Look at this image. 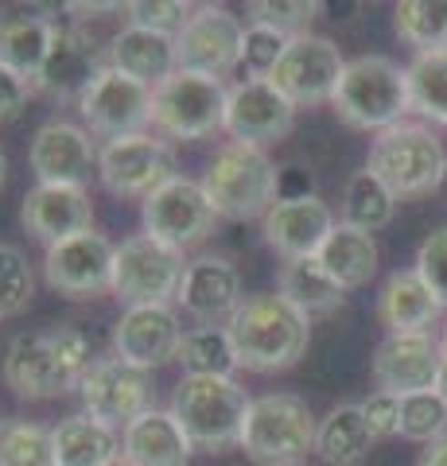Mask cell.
<instances>
[{
    "label": "cell",
    "instance_id": "cell-1",
    "mask_svg": "<svg viewBox=\"0 0 447 466\" xmlns=\"http://www.w3.org/2000/svg\"><path fill=\"white\" fill-rule=\"evenodd\" d=\"M229 342H234L238 366L249 373H284L292 370L311 342V319L296 311L280 291L241 299L229 315Z\"/></svg>",
    "mask_w": 447,
    "mask_h": 466
},
{
    "label": "cell",
    "instance_id": "cell-2",
    "mask_svg": "<svg viewBox=\"0 0 447 466\" xmlns=\"http://www.w3.org/2000/svg\"><path fill=\"white\" fill-rule=\"evenodd\" d=\"M203 191L218 218H229V222L265 218L280 198V167L257 144L229 140L214 152L203 175Z\"/></svg>",
    "mask_w": 447,
    "mask_h": 466
},
{
    "label": "cell",
    "instance_id": "cell-3",
    "mask_svg": "<svg viewBox=\"0 0 447 466\" xmlns=\"http://www.w3.org/2000/svg\"><path fill=\"white\" fill-rule=\"evenodd\" d=\"M335 113L350 128L366 133H385L412 113V90H409V66L393 63L385 55H362L346 63L342 82L335 90Z\"/></svg>",
    "mask_w": 447,
    "mask_h": 466
},
{
    "label": "cell",
    "instance_id": "cell-4",
    "mask_svg": "<svg viewBox=\"0 0 447 466\" xmlns=\"http://www.w3.org/2000/svg\"><path fill=\"white\" fill-rule=\"evenodd\" d=\"M366 171L378 175L397 198H424L447 183V152L432 128L401 121L373 137Z\"/></svg>",
    "mask_w": 447,
    "mask_h": 466
},
{
    "label": "cell",
    "instance_id": "cell-5",
    "mask_svg": "<svg viewBox=\"0 0 447 466\" xmlns=\"http://www.w3.org/2000/svg\"><path fill=\"white\" fill-rule=\"evenodd\" d=\"M315 431L320 424L304 397L265 392V397H253L249 412H245L241 447L261 466H296L308 451H315Z\"/></svg>",
    "mask_w": 447,
    "mask_h": 466
},
{
    "label": "cell",
    "instance_id": "cell-6",
    "mask_svg": "<svg viewBox=\"0 0 447 466\" xmlns=\"http://www.w3.org/2000/svg\"><path fill=\"white\" fill-rule=\"evenodd\" d=\"M249 404L253 397L234 377H183L171 397V416L183 424L195 447L222 451L229 443H241Z\"/></svg>",
    "mask_w": 447,
    "mask_h": 466
},
{
    "label": "cell",
    "instance_id": "cell-7",
    "mask_svg": "<svg viewBox=\"0 0 447 466\" xmlns=\"http://www.w3.org/2000/svg\"><path fill=\"white\" fill-rule=\"evenodd\" d=\"M229 86L222 78L176 70L152 94V128L171 140H207L226 128Z\"/></svg>",
    "mask_w": 447,
    "mask_h": 466
},
{
    "label": "cell",
    "instance_id": "cell-8",
    "mask_svg": "<svg viewBox=\"0 0 447 466\" xmlns=\"http://www.w3.org/2000/svg\"><path fill=\"white\" fill-rule=\"evenodd\" d=\"M187 260L179 249L137 233L117 245V260H113V296L125 308H168L179 296Z\"/></svg>",
    "mask_w": 447,
    "mask_h": 466
},
{
    "label": "cell",
    "instance_id": "cell-9",
    "mask_svg": "<svg viewBox=\"0 0 447 466\" xmlns=\"http://www.w3.org/2000/svg\"><path fill=\"white\" fill-rule=\"evenodd\" d=\"M214 218L218 214H214L203 183L187 179V175L168 179L160 191H152L140 207L144 233L171 245V249H179V253L207 238V233L214 229Z\"/></svg>",
    "mask_w": 447,
    "mask_h": 466
},
{
    "label": "cell",
    "instance_id": "cell-10",
    "mask_svg": "<svg viewBox=\"0 0 447 466\" xmlns=\"http://www.w3.org/2000/svg\"><path fill=\"white\" fill-rule=\"evenodd\" d=\"M113 260H117V245L106 233L86 229L51 245L43 257V280L66 299H90L113 291Z\"/></svg>",
    "mask_w": 447,
    "mask_h": 466
},
{
    "label": "cell",
    "instance_id": "cell-11",
    "mask_svg": "<svg viewBox=\"0 0 447 466\" xmlns=\"http://www.w3.org/2000/svg\"><path fill=\"white\" fill-rule=\"evenodd\" d=\"M97 179L121 198H148L168 179H176V156L152 133L106 140V148L97 152Z\"/></svg>",
    "mask_w": 447,
    "mask_h": 466
},
{
    "label": "cell",
    "instance_id": "cell-12",
    "mask_svg": "<svg viewBox=\"0 0 447 466\" xmlns=\"http://www.w3.org/2000/svg\"><path fill=\"white\" fill-rule=\"evenodd\" d=\"M152 86L121 75V70L106 66L102 75L90 82V90L78 97V113L90 125V133L106 140L137 137L152 125Z\"/></svg>",
    "mask_w": 447,
    "mask_h": 466
},
{
    "label": "cell",
    "instance_id": "cell-13",
    "mask_svg": "<svg viewBox=\"0 0 447 466\" xmlns=\"http://www.w3.org/2000/svg\"><path fill=\"white\" fill-rule=\"evenodd\" d=\"M342 55L327 35H296L288 43L284 58L277 63V70L269 75V82L292 101V106H323V101H335V90L342 82Z\"/></svg>",
    "mask_w": 447,
    "mask_h": 466
},
{
    "label": "cell",
    "instance_id": "cell-14",
    "mask_svg": "<svg viewBox=\"0 0 447 466\" xmlns=\"http://www.w3.org/2000/svg\"><path fill=\"white\" fill-rule=\"evenodd\" d=\"M78 397H82L86 416L117 428V424H133L140 412H148L152 385H148V373L144 370L128 366L117 354H109V358L90 361V370H86L78 381Z\"/></svg>",
    "mask_w": 447,
    "mask_h": 466
},
{
    "label": "cell",
    "instance_id": "cell-15",
    "mask_svg": "<svg viewBox=\"0 0 447 466\" xmlns=\"http://www.w3.org/2000/svg\"><path fill=\"white\" fill-rule=\"evenodd\" d=\"M241 39H245V27L234 12L222 5H198L187 27L176 35L179 70L226 78L241 63Z\"/></svg>",
    "mask_w": 447,
    "mask_h": 466
},
{
    "label": "cell",
    "instance_id": "cell-16",
    "mask_svg": "<svg viewBox=\"0 0 447 466\" xmlns=\"http://www.w3.org/2000/svg\"><path fill=\"white\" fill-rule=\"evenodd\" d=\"M106 66H109V43H102L94 32H86L82 24H59V35H55L51 58L43 66L36 90L78 106V97L90 90V82Z\"/></svg>",
    "mask_w": 447,
    "mask_h": 466
},
{
    "label": "cell",
    "instance_id": "cell-17",
    "mask_svg": "<svg viewBox=\"0 0 447 466\" xmlns=\"http://www.w3.org/2000/svg\"><path fill=\"white\" fill-rule=\"evenodd\" d=\"M292 121H296V106L269 78H245L238 86H229L226 133L238 144L265 148V144L292 133Z\"/></svg>",
    "mask_w": 447,
    "mask_h": 466
},
{
    "label": "cell",
    "instance_id": "cell-18",
    "mask_svg": "<svg viewBox=\"0 0 447 466\" xmlns=\"http://www.w3.org/2000/svg\"><path fill=\"white\" fill-rule=\"evenodd\" d=\"M443 366V346L432 339V330L424 334H385L381 346L373 350V381L385 392L397 397H412V392H428L440 381Z\"/></svg>",
    "mask_w": 447,
    "mask_h": 466
},
{
    "label": "cell",
    "instance_id": "cell-19",
    "mask_svg": "<svg viewBox=\"0 0 447 466\" xmlns=\"http://www.w3.org/2000/svg\"><path fill=\"white\" fill-rule=\"evenodd\" d=\"M27 164L36 171V183L55 187H86L97 171V148L82 125L70 121H47L36 128Z\"/></svg>",
    "mask_w": 447,
    "mask_h": 466
},
{
    "label": "cell",
    "instance_id": "cell-20",
    "mask_svg": "<svg viewBox=\"0 0 447 466\" xmlns=\"http://www.w3.org/2000/svg\"><path fill=\"white\" fill-rule=\"evenodd\" d=\"M5 385L20 400H55L78 389V381L63 370L47 330H24L5 350Z\"/></svg>",
    "mask_w": 447,
    "mask_h": 466
},
{
    "label": "cell",
    "instance_id": "cell-21",
    "mask_svg": "<svg viewBox=\"0 0 447 466\" xmlns=\"http://www.w3.org/2000/svg\"><path fill=\"white\" fill-rule=\"evenodd\" d=\"M183 327L171 308H125L113 327V354L137 370H160L179 358Z\"/></svg>",
    "mask_w": 447,
    "mask_h": 466
},
{
    "label": "cell",
    "instance_id": "cell-22",
    "mask_svg": "<svg viewBox=\"0 0 447 466\" xmlns=\"http://www.w3.org/2000/svg\"><path fill=\"white\" fill-rule=\"evenodd\" d=\"M335 214L320 195H300V198H277L272 210L261 218L265 241L284 260H304L320 257L323 241L335 233Z\"/></svg>",
    "mask_w": 447,
    "mask_h": 466
},
{
    "label": "cell",
    "instance_id": "cell-23",
    "mask_svg": "<svg viewBox=\"0 0 447 466\" xmlns=\"http://www.w3.org/2000/svg\"><path fill=\"white\" fill-rule=\"evenodd\" d=\"M176 303L191 319H198L203 327H218V319H226V323H229V315L241 308L238 265L229 257H218V253L187 260V272H183Z\"/></svg>",
    "mask_w": 447,
    "mask_h": 466
},
{
    "label": "cell",
    "instance_id": "cell-24",
    "mask_svg": "<svg viewBox=\"0 0 447 466\" xmlns=\"http://www.w3.org/2000/svg\"><path fill=\"white\" fill-rule=\"evenodd\" d=\"M55 35H59V20H51L47 8H39V5L0 8V63L8 70H16L32 86L39 82L43 66H47Z\"/></svg>",
    "mask_w": 447,
    "mask_h": 466
},
{
    "label": "cell",
    "instance_id": "cell-25",
    "mask_svg": "<svg viewBox=\"0 0 447 466\" xmlns=\"http://www.w3.org/2000/svg\"><path fill=\"white\" fill-rule=\"evenodd\" d=\"M24 226L36 241L59 245L75 233L94 229V202L86 187H55V183H36L32 191L24 195Z\"/></svg>",
    "mask_w": 447,
    "mask_h": 466
},
{
    "label": "cell",
    "instance_id": "cell-26",
    "mask_svg": "<svg viewBox=\"0 0 447 466\" xmlns=\"http://www.w3.org/2000/svg\"><path fill=\"white\" fill-rule=\"evenodd\" d=\"M195 443L187 440V431L171 408H148L133 424L121 428V459L128 466H187L191 462Z\"/></svg>",
    "mask_w": 447,
    "mask_h": 466
},
{
    "label": "cell",
    "instance_id": "cell-27",
    "mask_svg": "<svg viewBox=\"0 0 447 466\" xmlns=\"http://www.w3.org/2000/svg\"><path fill=\"white\" fill-rule=\"evenodd\" d=\"M109 66L156 90V86H164L179 70L176 35L144 32V27L125 24L121 32L109 39Z\"/></svg>",
    "mask_w": 447,
    "mask_h": 466
},
{
    "label": "cell",
    "instance_id": "cell-28",
    "mask_svg": "<svg viewBox=\"0 0 447 466\" xmlns=\"http://www.w3.org/2000/svg\"><path fill=\"white\" fill-rule=\"evenodd\" d=\"M55 443V466H109L121 459V440L117 428L102 424V420L75 412L51 428Z\"/></svg>",
    "mask_w": 447,
    "mask_h": 466
},
{
    "label": "cell",
    "instance_id": "cell-29",
    "mask_svg": "<svg viewBox=\"0 0 447 466\" xmlns=\"http://www.w3.org/2000/svg\"><path fill=\"white\" fill-rule=\"evenodd\" d=\"M440 299L428 291V284L412 272H393L381 288L378 315L389 327V334H424L440 319Z\"/></svg>",
    "mask_w": 447,
    "mask_h": 466
},
{
    "label": "cell",
    "instance_id": "cell-30",
    "mask_svg": "<svg viewBox=\"0 0 447 466\" xmlns=\"http://www.w3.org/2000/svg\"><path fill=\"white\" fill-rule=\"evenodd\" d=\"M280 296L292 303L296 311H304L308 319H315V315L339 311L342 299H346V288L320 265V257H304V260H284Z\"/></svg>",
    "mask_w": 447,
    "mask_h": 466
},
{
    "label": "cell",
    "instance_id": "cell-31",
    "mask_svg": "<svg viewBox=\"0 0 447 466\" xmlns=\"http://www.w3.org/2000/svg\"><path fill=\"white\" fill-rule=\"evenodd\" d=\"M373 435L366 428L362 404H335L330 412L320 420L315 431V455L327 466H354L370 455Z\"/></svg>",
    "mask_w": 447,
    "mask_h": 466
},
{
    "label": "cell",
    "instance_id": "cell-32",
    "mask_svg": "<svg viewBox=\"0 0 447 466\" xmlns=\"http://www.w3.org/2000/svg\"><path fill=\"white\" fill-rule=\"evenodd\" d=\"M320 265L335 276L346 291L362 288L373 280V272H378V241H373V233H362V229L339 222L335 233L323 241Z\"/></svg>",
    "mask_w": 447,
    "mask_h": 466
},
{
    "label": "cell",
    "instance_id": "cell-33",
    "mask_svg": "<svg viewBox=\"0 0 447 466\" xmlns=\"http://www.w3.org/2000/svg\"><path fill=\"white\" fill-rule=\"evenodd\" d=\"M393 214H397V195L389 191L378 175H370L362 167L346 179V191H342V222L346 226H354L362 233H378L393 222Z\"/></svg>",
    "mask_w": 447,
    "mask_h": 466
},
{
    "label": "cell",
    "instance_id": "cell-34",
    "mask_svg": "<svg viewBox=\"0 0 447 466\" xmlns=\"http://www.w3.org/2000/svg\"><path fill=\"white\" fill-rule=\"evenodd\" d=\"M176 361L183 366V377H234V370H241L226 327H195V330H187L183 342H179V358Z\"/></svg>",
    "mask_w": 447,
    "mask_h": 466
},
{
    "label": "cell",
    "instance_id": "cell-35",
    "mask_svg": "<svg viewBox=\"0 0 447 466\" xmlns=\"http://www.w3.org/2000/svg\"><path fill=\"white\" fill-rule=\"evenodd\" d=\"M409 90H412V113L424 121L447 125V47L421 51L409 63Z\"/></svg>",
    "mask_w": 447,
    "mask_h": 466
},
{
    "label": "cell",
    "instance_id": "cell-36",
    "mask_svg": "<svg viewBox=\"0 0 447 466\" xmlns=\"http://www.w3.org/2000/svg\"><path fill=\"white\" fill-rule=\"evenodd\" d=\"M397 35L421 51H440L447 47V0H405L393 12Z\"/></svg>",
    "mask_w": 447,
    "mask_h": 466
},
{
    "label": "cell",
    "instance_id": "cell-37",
    "mask_svg": "<svg viewBox=\"0 0 447 466\" xmlns=\"http://www.w3.org/2000/svg\"><path fill=\"white\" fill-rule=\"evenodd\" d=\"M0 466H55L51 428L36 420H5L0 424Z\"/></svg>",
    "mask_w": 447,
    "mask_h": 466
},
{
    "label": "cell",
    "instance_id": "cell-38",
    "mask_svg": "<svg viewBox=\"0 0 447 466\" xmlns=\"http://www.w3.org/2000/svg\"><path fill=\"white\" fill-rule=\"evenodd\" d=\"M397 431L412 443H436L440 435H447V397L436 389L401 397V428Z\"/></svg>",
    "mask_w": 447,
    "mask_h": 466
},
{
    "label": "cell",
    "instance_id": "cell-39",
    "mask_svg": "<svg viewBox=\"0 0 447 466\" xmlns=\"http://www.w3.org/2000/svg\"><path fill=\"white\" fill-rule=\"evenodd\" d=\"M36 296V276L16 245L0 241V315H20Z\"/></svg>",
    "mask_w": 447,
    "mask_h": 466
},
{
    "label": "cell",
    "instance_id": "cell-40",
    "mask_svg": "<svg viewBox=\"0 0 447 466\" xmlns=\"http://www.w3.org/2000/svg\"><path fill=\"white\" fill-rule=\"evenodd\" d=\"M292 35L272 32L265 24H245V39H241V66L249 70V78H269L277 63L284 58Z\"/></svg>",
    "mask_w": 447,
    "mask_h": 466
},
{
    "label": "cell",
    "instance_id": "cell-41",
    "mask_svg": "<svg viewBox=\"0 0 447 466\" xmlns=\"http://www.w3.org/2000/svg\"><path fill=\"white\" fill-rule=\"evenodd\" d=\"M191 12L195 8L183 5V0H133V5H125L128 24L160 35H179L187 20H191Z\"/></svg>",
    "mask_w": 447,
    "mask_h": 466
},
{
    "label": "cell",
    "instance_id": "cell-42",
    "mask_svg": "<svg viewBox=\"0 0 447 466\" xmlns=\"http://www.w3.org/2000/svg\"><path fill=\"white\" fill-rule=\"evenodd\" d=\"M320 12V5L311 0H253L249 5V24H265L272 32H284V35H304L300 27L311 24V16Z\"/></svg>",
    "mask_w": 447,
    "mask_h": 466
},
{
    "label": "cell",
    "instance_id": "cell-43",
    "mask_svg": "<svg viewBox=\"0 0 447 466\" xmlns=\"http://www.w3.org/2000/svg\"><path fill=\"white\" fill-rule=\"evenodd\" d=\"M416 276L440 299V308H447V226L432 229L421 241V249H416Z\"/></svg>",
    "mask_w": 447,
    "mask_h": 466
},
{
    "label": "cell",
    "instance_id": "cell-44",
    "mask_svg": "<svg viewBox=\"0 0 447 466\" xmlns=\"http://www.w3.org/2000/svg\"><path fill=\"white\" fill-rule=\"evenodd\" d=\"M51 346H55V354H59L63 361V370L75 377V381H82V373L90 370V339L78 330V327H70V323H59V327H51Z\"/></svg>",
    "mask_w": 447,
    "mask_h": 466
},
{
    "label": "cell",
    "instance_id": "cell-45",
    "mask_svg": "<svg viewBox=\"0 0 447 466\" xmlns=\"http://www.w3.org/2000/svg\"><path fill=\"white\" fill-rule=\"evenodd\" d=\"M362 416H366V428H370L373 440L397 435V428H401V397H397V392L378 389L373 397L362 400Z\"/></svg>",
    "mask_w": 447,
    "mask_h": 466
},
{
    "label": "cell",
    "instance_id": "cell-46",
    "mask_svg": "<svg viewBox=\"0 0 447 466\" xmlns=\"http://www.w3.org/2000/svg\"><path fill=\"white\" fill-rule=\"evenodd\" d=\"M36 86L20 78L16 70H8L5 63H0V125L16 121V116L27 109V97H32Z\"/></svg>",
    "mask_w": 447,
    "mask_h": 466
},
{
    "label": "cell",
    "instance_id": "cell-47",
    "mask_svg": "<svg viewBox=\"0 0 447 466\" xmlns=\"http://www.w3.org/2000/svg\"><path fill=\"white\" fill-rule=\"evenodd\" d=\"M300 195H315L311 175H304L300 167H280V198H300Z\"/></svg>",
    "mask_w": 447,
    "mask_h": 466
},
{
    "label": "cell",
    "instance_id": "cell-48",
    "mask_svg": "<svg viewBox=\"0 0 447 466\" xmlns=\"http://www.w3.org/2000/svg\"><path fill=\"white\" fill-rule=\"evenodd\" d=\"M416 466H447V435H440L436 443H428L424 455L416 459Z\"/></svg>",
    "mask_w": 447,
    "mask_h": 466
},
{
    "label": "cell",
    "instance_id": "cell-49",
    "mask_svg": "<svg viewBox=\"0 0 447 466\" xmlns=\"http://www.w3.org/2000/svg\"><path fill=\"white\" fill-rule=\"evenodd\" d=\"M436 392L447 397V350H443V366H440V381H436Z\"/></svg>",
    "mask_w": 447,
    "mask_h": 466
},
{
    "label": "cell",
    "instance_id": "cell-50",
    "mask_svg": "<svg viewBox=\"0 0 447 466\" xmlns=\"http://www.w3.org/2000/svg\"><path fill=\"white\" fill-rule=\"evenodd\" d=\"M5 183H8V152L0 148V191H5Z\"/></svg>",
    "mask_w": 447,
    "mask_h": 466
},
{
    "label": "cell",
    "instance_id": "cell-51",
    "mask_svg": "<svg viewBox=\"0 0 447 466\" xmlns=\"http://www.w3.org/2000/svg\"><path fill=\"white\" fill-rule=\"evenodd\" d=\"M109 466H128V462H125V459H113V462H109Z\"/></svg>",
    "mask_w": 447,
    "mask_h": 466
},
{
    "label": "cell",
    "instance_id": "cell-52",
    "mask_svg": "<svg viewBox=\"0 0 447 466\" xmlns=\"http://www.w3.org/2000/svg\"><path fill=\"white\" fill-rule=\"evenodd\" d=\"M443 350H447V327H443Z\"/></svg>",
    "mask_w": 447,
    "mask_h": 466
},
{
    "label": "cell",
    "instance_id": "cell-53",
    "mask_svg": "<svg viewBox=\"0 0 447 466\" xmlns=\"http://www.w3.org/2000/svg\"><path fill=\"white\" fill-rule=\"evenodd\" d=\"M296 466H304V462H296Z\"/></svg>",
    "mask_w": 447,
    "mask_h": 466
},
{
    "label": "cell",
    "instance_id": "cell-54",
    "mask_svg": "<svg viewBox=\"0 0 447 466\" xmlns=\"http://www.w3.org/2000/svg\"><path fill=\"white\" fill-rule=\"evenodd\" d=\"M0 319H5V315H0Z\"/></svg>",
    "mask_w": 447,
    "mask_h": 466
}]
</instances>
